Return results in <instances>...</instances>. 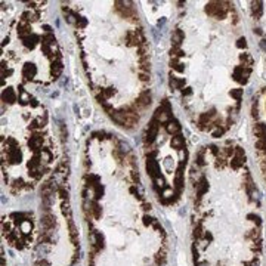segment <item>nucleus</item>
<instances>
[{
  "label": "nucleus",
  "instance_id": "f257e3e1",
  "mask_svg": "<svg viewBox=\"0 0 266 266\" xmlns=\"http://www.w3.org/2000/svg\"><path fill=\"white\" fill-rule=\"evenodd\" d=\"M138 105L139 107H146V105H150V95L146 93V92H143L141 95V98H139V101H138Z\"/></svg>",
  "mask_w": 266,
  "mask_h": 266
},
{
  "label": "nucleus",
  "instance_id": "f03ea898",
  "mask_svg": "<svg viewBox=\"0 0 266 266\" xmlns=\"http://www.w3.org/2000/svg\"><path fill=\"white\" fill-rule=\"evenodd\" d=\"M172 143L175 145L176 148H182V146H183V138H182V136H173Z\"/></svg>",
  "mask_w": 266,
  "mask_h": 266
},
{
  "label": "nucleus",
  "instance_id": "7ed1b4c3",
  "mask_svg": "<svg viewBox=\"0 0 266 266\" xmlns=\"http://www.w3.org/2000/svg\"><path fill=\"white\" fill-rule=\"evenodd\" d=\"M167 130H169L170 133L179 132V130H180V126L177 124V123H173V124H172V123H169V126H167Z\"/></svg>",
  "mask_w": 266,
  "mask_h": 266
}]
</instances>
